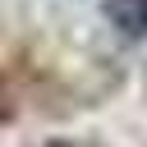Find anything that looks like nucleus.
<instances>
[{
    "mask_svg": "<svg viewBox=\"0 0 147 147\" xmlns=\"http://www.w3.org/2000/svg\"><path fill=\"white\" fill-rule=\"evenodd\" d=\"M101 9H106L110 28H115L119 37H129V41L147 37V0H106Z\"/></svg>",
    "mask_w": 147,
    "mask_h": 147,
    "instance_id": "1",
    "label": "nucleus"
},
{
    "mask_svg": "<svg viewBox=\"0 0 147 147\" xmlns=\"http://www.w3.org/2000/svg\"><path fill=\"white\" fill-rule=\"evenodd\" d=\"M46 147H69V142H46Z\"/></svg>",
    "mask_w": 147,
    "mask_h": 147,
    "instance_id": "2",
    "label": "nucleus"
}]
</instances>
